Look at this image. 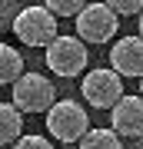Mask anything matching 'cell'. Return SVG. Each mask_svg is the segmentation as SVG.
Listing matches in <instances>:
<instances>
[{
	"instance_id": "obj_1",
	"label": "cell",
	"mask_w": 143,
	"mask_h": 149,
	"mask_svg": "<svg viewBox=\"0 0 143 149\" xmlns=\"http://www.w3.org/2000/svg\"><path fill=\"white\" fill-rule=\"evenodd\" d=\"M10 86H13V103L10 106L20 116L23 113H47L57 103V90H53V83L43 73H20Z\"/></svg>"
},
{
	"instance_id": "obj_2",
	"label": "cell",
	"mask_w": 143,
	"mask_h": 149,
	"mask_svg": "<svg viewBox=\"0 0 143 149\" xmlns=\"http://www.w3.org/2000/svg\"><path fill=\"white\" fill-rule=\"evenodd\" d=\"M10 30L23 47H47L57 37V17L50 10H43L40 3H30V7H20V13L10 23Z\"/></svg>"
},
{
	"instance_id": "obj_3",
	"label": "cell",
	"mask_w": 143,
	"mask_h": 149,
	"mask_svg": "<svg viewBox=\"0 0 143 149\" xmlns=\"http://www.w3.org/2000/svg\"><path fill=\"white\" fill-rule=\"evenodd\" d=\"M43 60H47L50 73L70 80V76H77V73H83V70H87L90 53H87V47H83L77 37H63V33H57V37L43 47Z\"/></svg>"
},
{
	"instance_id": "obj_4",
	"label": "cell",
	"mask_w": 143,
	"mask_h": 149,
	"mask_svg": "<svg viewBox=\"0 0 143 149\" xmlns=\"http://www.w3.org/2000/svg\"><path fill=\"white\" fill-rule=\"evenodd\" d=\"M77 40L83 47H100V43H110L120 30V17L110 13L103 3H87L83 10L77 13Z\"/></svg>"
},
{
	"instance_id": "obj_5",
	"label": "cell",
	"mask_w": 143,
	"mask_h": 149,
	"mask_svg": "<svg viewBox=\"0 0 143 149\" xmlns=\"http://www.w3.org/2000/svg\"><path fill=\"white\" fill-rule=\"evenodd\" d=\"M47 129L53 139L60 143H80V136L90 129V119H87V109L73 100H57L47 109Z\"/></svg>"
},
{
	"instance_id": "obj_6",
	"label": "cell",
	"mask_w": 143,
	"mask_h": 149,
	"mask_svg": "<svg viewBox=\"0 0 143 149\" xmlns=\"http://www.w3.org/2000/svg\"><path fill=\"white\" fill-rule=\"evenodd\" d=\"M80 93H83V100L90 103L93 109H110L123 96V80L110 66H93L90 73L83 76V83H80Z\"/></svg>"
},
{
	"instance_id": "obj_7",
	"label": "cell",
	"mask_w": 143,
	"mask_h": 149,
	"mask_svg": "<svg viewBox=\"0 0 143 149\" xmlns=\"http://www.w3.org/2000/svg\"><path fill=\"white\" fill-rule=\"evenodd\" d=\"M110 133H117L120 139H140V133H143V103H140V96L123 93L110 106Z\"/></svg>"
},
{
	"instance_id": "obj_8",
	"label": "cell",
	"mask_w": 143,
	"mask_h": 149,
	"mask_svg": "<svg viewBox=\"0 0 143 149\" xmlns=\"http://www.w3.org/2000/svg\"><path fill=\"white\" fill-rule=\"evenodd\" d=\"M110 70L120 76H137L143 73V43L140 37H120L117 43L110 47Z\"/></svg>"
},
{
	"instance_id": "obj_9",
	"label": "cell",
	"mask_w": 143,
	"mask_h": 149,
	"mask_svg": "<svg viewBox=\"0 0 143 149\" xmlns=\"http://www.w3.org/2000/svg\"><path fill=\"white\" fill-rule=\"evenodd\" d=\"M23 136V116L10 103H0V146H13Z\"/></svg>"
},
{
	"instance_id": "obj_10",
	"label": "cell",
	"mask_w": 143,
	"mask_h": 149,
	"mask_svg": "<svg viewBox=\"0 0 143 149\" xmlns=\"http://www.w3.org/2000/svg\"><path fill=\"white\" fill-rule=\"evenodd\" d=\"M23 73V56L10 43H0V86H10Z\"/></svg>"
},
{
	"instance_id": "obj_11",
	"label": "cell",
	"mask_w": 143,
	"mask_h": 149,
	"mask_svg": "<svg viewBox=\"0 0 143 149\" xmlns=\"http://www.w3.org/2000/svg\"><path fill=\"white\" fill-rule=\"evenodd\" d=\"M77 149H123L120 136L110 133V129H87L83 136H80Z\"/></svg>"
},
{
	"instance_id": "obj_12",
	"label": "cell",
	"mask_w": 143,
	"mask_h": 149,
	"mask_svg": "<svg viewBox=\"0 0 143 149\" xmlns=\"http://www.w3.org/2000/svg\"><path fill=\"white\" fill-rule=\"evenodd\" d=\"M87 7V0H43V10H50L53 17H77Z\"/></svg>"
},
{
	"instance_id": "obj_13",
	"label": "cell",
	"mask_w": 143,
	"mask_h": 149,
	"mask_svg": "<svg viewBox=\"0 0 143 149\" xmlns=\"http://www.w3.org/2000/svg\"><path fill=\"white\" fill-rule=\"evenodd\" d=\"M100 3L110 13H117V17H137L140 7H143V0H100Z\"/></svg>"
},
{
	"instance_id": "obj_14",
	"label": "cell",
	"mask_w": 143,
	"mask_h": 149,
	"mask_svg": "<svg viewBox=\"0 0 143 149\" xmlns=\"http://www.w3.org/2000/svg\"><path fill=\"white\" fill-rule=\"evenodd\" d=\"M20 0H0V30H10V23H13V17L20 13Z\"/></svg>"
},
{
	"instance_id": "obj_15",
	"label": "cell",
	"mask_w": 143,
	"mask_h": 149,
	"mask_svg": "<svg viewBox=\"0 0 143 149\" xmlns=\"http://www.w3.org/2000/svg\"><path fill=\"white\" fill-rule=\"evenodd\" d=\"M10 149H53L50 139H43V136H33V133H23Z\"/></svg>"
},
{
	"instance_id": "obj_16",
	"label": "cell",
	"mask_w": 143,
	"mask_h": 149,
	"mask_svg": "<svg viewBox=\"0 0 143 149\" xmlns=\"http://www.w3.org/2000/svg\"><path fill=\"white\" fill-rule=\"evenodd\" d=\"M0 149H10V146H0Z\"/></svg>"
}]
</instances>
